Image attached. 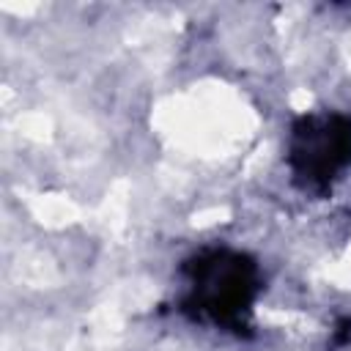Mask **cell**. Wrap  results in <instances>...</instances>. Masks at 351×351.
<instances>
[{
  "mask_svg": "<svg viewBox=\"0 0 351 351\" xmlns=\"http://www.w3.org/2000/svg\"><path fill=\"white\" fill-rule=\"evenodd\" d=\"M258 293L255 263L241 252L211 250L189 263L186 307L214 324L239 326L252 310Z\"/></svg>",
  "mask_w": 351,
  "mask_h": 351,
  "instance_id": "obj_1",
  "label": "cell"
},
{
  "mask_svg": "<svg viewBox=\"0 0 351 351\" xmlns=\"http://www.w3.org/2000/svg\"><path fill=\"white\" fill-rule=\"evenodd\" d=\"M291 167L310 186H326L351 165V121L346 115H307L291 132Z\"/></svg>",
  "mask_w": 351,
  "mask_h": 351,
  "instance_id": "obj_2",
  "label": "cell"
}]
</instances>
